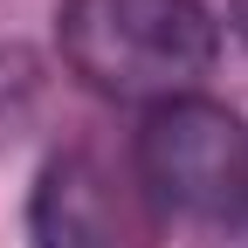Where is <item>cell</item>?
<instances>
[{
  "label": "cell",
  "mask_w": 248,
  "mask_h": 248,
  "mask_svg": "<svg viewBox=\"0 0 248 248\" xmlns=\"http://www.w3.org/2000/svg\"><path fill=\"white\" fill-rule=\"evenodd\" d=\"M138 179L179 221L200 228L248 221V124L214 97L152 104L138 124Z\"/></svg>",
  "instance_id": "obj_2"
},
{
  "label": "cell",
  "mask_w": 248,
  "mask_h": 248,
  "mask_svg": "<svg viewBox=\"0 0 248 248\" xmlns=\"http://www.w3.org/2000/svg\"><path fill=\"white\" fill-rule=\"evenodd\" d=\"M55 48L110 104H172L221 55V21L200 0H62Z\"/></svg>",
  "instance_id": "obj_1"
},
{
  "label": "cell",
  "mask_w": 248,
  "mask_h": 248,
  "mask_svg": "<svg viewBox=\"0 0 248 248\" xmlns=\"http://www.w3.org/2000/svg\"><path fill=\"white\" fill-rule=\"evenodd\" d=\"M234 28H241V42H248V0H234Z\"/></svg>",
  "instance_id": "obj_4"
},
{
  "label": "cell",
  "mask_w": 248,
  "mask_h": 248,
  "mask_svg": "<svg viewBox=\"0 0 248 248\" xmlns=\"http://www.w3.org/2000/svg\"><path fill=\"white\" fill-rule=\"evenodd\" d=\"M28 234L35 248H138L104 166L83 152H62L42 166L35 193H28Z\"/></svg>",
  "instance_id": "obj_3"
}]
</instances>
